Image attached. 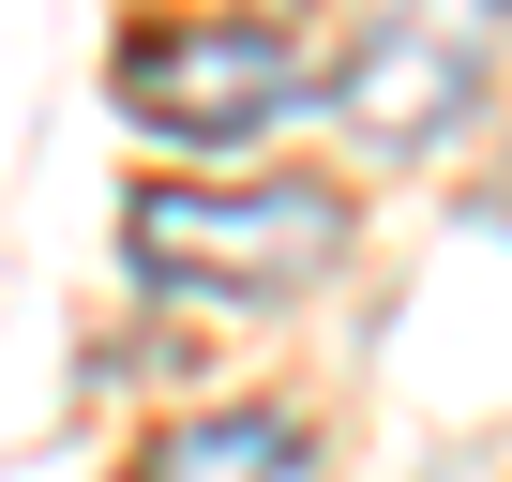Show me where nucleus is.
Here are the masks:
<instances>
[{"label": "nucleus", "mask_w": 512, "mask_h": 482, "mask_svg": "<svg viewBox=\"0 0 512 482\" xmlns=\"http://www.w3.org/2000/svg\"><path fill=\"white\" fill-rule=\"evenodd\" d=\"M121 121L166 136V151H256L272 121L332 106V46L302 16H272V0H211V16H166L106 61Z\"/></svg>", "instance_id": "f257e3e1"}, {"label": "nucleus", "mask_w": 512, "mask_h": 482, "mask_svg": "<svg viewBox=\"0 0 512 482\" xmlns=\"http://www.w3.org/2000/svg\"><path fill=\"white\" fill-rule=\"evenodd\" d=\"M347 226L362 211L332 181H136L121 257L166 302H287V287H317L347 257Z\"/></svg>", "instance_id": "f03ea898"}, {"label": "nucleus", "mask_w": 512, "mask_h": 482, "mask_svg": "<svg viewBox=\"0 0 512 482\" xmlns=\"http://www.w3.org/2000/svg\"><path fill=\"white\" fill-rule=\"evenodd\" d=\"M482 76H497V46H467V31L407 16V0H377V16L347 31V61H332V121L362 151H452L467 106H482Z\"/></svg>", "instance_id": "7ed1b4c3"}, {"label": "nucleus", "mask_w": 512, "mask_h": 482, "mask_svg": "<svg viewBox=\"0 0 512 482\" xmlns=\"http://www.w3.org/2000/svg\"><path fill=\"white\" fill-rule=\"evenodd\" d=\"M302 467H317V437H302L287 407H196V422L136 437L121 482H302Z\"/></svg>", "instance_id": "20e7f679"}, {"label": "nucleus", "mask_w": 512, "mask_h": 482, "mask_svg": "<svg viewBox=\"0 0 512 482\" xmlns=\"http://www.w3.org/2000/svg\"><path fill=\"white\" fill-rule=\"evenodd\" d=\"M407 16H437V31H467V46H497V31H512V0H407Z\"/></svg>", "instance_id": "39448f33"}]
</instances>
